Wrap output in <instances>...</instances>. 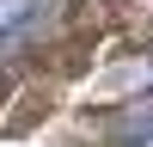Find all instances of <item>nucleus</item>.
Listing matches in <instances>:
<instances>
[{
  "label": "nucleus",
  "instance_id": "nucleus-1",
  "mask_svg": "<svg viewBox=\"0 0 153 147\" xmlns=\"http://www.w3.org/2000/svg\"><path fill=\"white\" fill-rule=\"evenodd\" d=\"M110 141H153V98L135 110H123L117 122H110Z\"/></svg>",
  "mask_w": 153,
  "mask_h": 147
}]
</instances>
